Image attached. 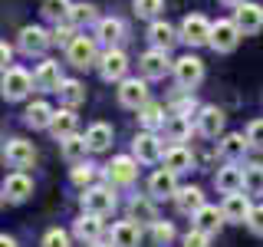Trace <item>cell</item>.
Returning <instances> with one entry per match:
<instances>
[{
    "mask_svg": "<svg viewBox=\"0 0 263 247\" xmlns=\"http://www.w3.org/2000/svg\"><path fill=\"white\" fill-rule=\"evenodd\" d=\"M36 86L33 76L27 69H20V66H10V69H4V99H10V102H20V99H27V93Z\"/></svg>",
    "mask_w": 263,
    "mask_h": 247,
    "instance_id": "1",
    "label": "cell"
},
{
    "mask_svg": "<svg viewBox=\"0 0 263 247\" xmlns=\"http://www.w3.org/2000/svg\"><path fill=\"white\" fill-rule=\"evenodd\" d=\"M211 30H214V23H208L201 13H191L181 23V40L187 46H204V43H211Z\"/></svg>",
    "mask_w": 263,
    "mask_h": 247,
    "instance_id": "2",
    "label": "cell"
},
{
    "mask_svg": "<svg viewBox=\"0 0 263 247\" xmlns=\"http://www.w3.org/2000/svg\"><path fill=\"white\" fill-rule=\"evenodd\" d=\"M175 79L181 89H194L197 82L204 79V63L197 60V56H181V60H175Z\"/></svg>",
    "mask_w": 263,
    "mask_h": 247,
    "instance_id": "3",
    "label": "cell"
},
{
    "mask_svg": "<svg viewBox=\"0 0 263 247\" xmlns=\"http://www.w3.org/2000/svg\"><path fill=\"white\" fill-rule=\"evenodd\" d=\"M240 43V27H237L234 20H217L211 30V46L217 49V53H230V49H237Z\"/></svg>",
    "mask_w": 263,
    "mask_h": 247,
    "instance_id": "4",
    "label": "cell"
},
{
    "mask_svg": "<svg viewBox=\"0 0 263 247\" xmlns=\"http://www.w3.org/2000/svg\"><path fill=\"white\" fill-rule=\"evenodd\" d=\"M82 208H86V214H109L115 208V195L112 188L105 185H96V188H86V195H82Z\"/></svg>",
    "mask_w": 263,
    "mask_h": 247,
    "instance_id": "5",
    "label": "cell"
},
{
    "mask_svg": "<svg viewBox=\"0 0 263 247\" xmlns=\"http://www.w3.org/2000/svg\"><path fill=\"white\" fill-rule=\"evenodd\" d=\"M128 73V56L122 53V49H109V53L99 60V76L105 82H122Z\"/></svg>",
    "mask_w": 263,
    "mask_h": 247,
    "instance_id": "6",
    "label": "cell"
},
{
    "mask_svg": "<svg viewBox=\"0 0 263 247\" xmlns=\"http://www.w3.org/2000/svg\"><path fill=\"white\" fill-rule=\"evenodd\" d=\"M220 211H224V221H230V224H247V218H250L253 204H250V195H227L224 204H220Z\"/></svg>",
    "mask_w": 263,
    "mask_h": 247,
    "instance_id": "7",
    "label": "cell"
},
{
    "mask_svg": "<svg viewBox=\"0 0 263 247\" xmlns=\"http://www.w3.org/2000/svg\"><path fill=\"white\" fill-rule=\"evenodd\" d=\"M4 158L13 165V168H30L33 162H36V148H33V142H27V138H10V142L4 145Z\"/></svg>",
    "mask_w": 263,
    "mask_h": 247,
    "instance_id": "8",
    "label": "cell"
},
{
    "mask_svg": "<svg viewBox=\"0 0 263 247\" xmlns=\"http://www.w3.org/2000/svg\"><path fill=\"white\" fill-rule=\"evenodd\" d=\"M119 102L125 105V109H142V105H148L145 79H122L119 82Z\"/></svg>",
    "mask_w": 263,
    "mask_h": 247,
    "instance_id": "9",
    "label": "cell"
},
{
    "mask_svg": "<svg viewBox=\"0 0 263 247\" xmlns=\"http://www.w3.org/2000/svg\"><path fill=\"white\" fill-rule=\"evenodd\" d=\"M132 148H135V158L138 162H148V165H152V162H161L164 152H168V148H161V138L155 135V132H142Z\"/></svg>",
    "mask_w": 263,
    "mask_h": 247,
    "instance_id": "10",
    "label": "cell"
},
{
    "mask_svg": "<svg viewBox=\"0 0 263 247\" xmlns=\"http://www.w3.org/2000/svg\"><path fill=\"white\" fill-rule=\"evenodd\" d=\"M30 195H33V181L23 175V171L7 175V181H4V201L7 204H20V201H27Z\"/></svg>",
    "mask_w": 263,
    "mask_h": 247,
    "instance_id": "11",
    "label": "cell"
},
{
    "mask_svg": "<svg viewBox=\"0 0 263 247\" xmlns=\"http://www.w3.org/2000/svg\"><path fill=\"white\" fill-rule=\"evenodd\" d=\"M66 53H69V63L72 66L86 69V66L96 63V40L92 37H76L69 46H66Z\"/></svg>",
    "mask_w": 263,
    "mask_h": 247,
    "instance_id": "12",
    "label": "cell"
},
{
    "mask_svg": "<svg viewBox=\"0 0 263 247\" xmlns=\"http://www.w3.org/2000/svg\"><path fill=\"white\" fill-rule=\"evenodd\" d=\"M105 175H109L112 185H132L138 175V158H128V155H119V158H112V165L105 168Z\"/></svg>",
    "mask_w": 263,
    "mask_h": 247,
    "instance_id": "13",
    "label": "cell"
},
{
    "mask_svg": "<svg viewBox=\"0 0 263 247\" xmlns=\"http://www.w3.org/2000/svg\"><path fill=\"white\" fill-rule=\"evenodd\" d=\"M33 82H36V89H43V93H60V86H63L60 63H56V60L40 63V69L33 73Z\"/></svg>",
    "mask_w": 263,
    "mask_h": 247,
    "instance_id": "14",
    "label": "cell"
},
{
    "mask_svg": "<svg viewBox=\"0 0 263 247\" xmlns=\"http://www.w3.org/2000/svg\"><path fill=\"white\" fill-rule=\"evenodd\" d=\"M168 69H175V63L168 60V49H148L142 56V73L145 79H161Z\"/></svg>",
    "mask_w": 263,
    "mask_h": 247,
    "instance_id": "15",
    "label": "cell"
},
{
    "mask_svg": "<svg viewBox=\"0 0 263 247\" xmlns=\"http://www.w3.org/2000/svg\"><path fill=\"white\" fill-rule=\"evenodd\" d=\"M234 23L240 27V33H257L263 30V7L260 4H240L237 7V13H234Z\"/></svg>",
    "mask_w": 263,
    "mask_h": 247,
    "instance_id": "16",
    "label": "cell"
},
{
    "mask_svg": "<svg viewBox=\"0 0 263 247\" xmlns=\"http://www.w3.org/2000/svg\"><path fill=\"white\" fill-rule=\"evenodd\" d=\"M220 129H224V112H220L217 105H204V109L197 112V132H201L204 138H217Z\"/></svg>",
    "mask_w": 263,
    "mask_h": 247,
    "instance_id": "17",
    "label": "cell"
},
{
    "mask_svg": "<svg viewBox=\"0 0 263 247\" xmlns=\"http://www.w3.org/2000/svg\"><path fill=\"white\" fill-rule=\"evenodd\" d=\"M49 43H53V37H49L43 27H23V30H20V49H23L27 56L43 53Z\"/></svg>",
    "mask_w": 263,
    "mask_h": 247,
    "instance_id": "18",
    "label": "cell"
},
{
    "mask_svg": "<svg viewBox=\"0 0 263 247\" xmlns=\"http://www.w3.org/2000/svg\"><path fill=\"white\" fill-rule=\"evenodd\" d=\"M72 234L82 244H99V237H102V218L99 214H82L76 224H72Z\"/></svg>",
    "mask_w": 263,
    "mask_h": 247,
    "instance_id": "19",
    "label": "cell"
},
{
    "mask_svg": "<svg viewBox=\"0 0 263 247\" xmlns=\"http://www.w3.org/2000/svg\"><path fill=\"white\" fill-rule=\"evenodd\" d=\"M148 191H152V198H175L178 195V175L168 168H158L152 175V181H148Z\"/></svg>",
    "mask_w": 263,
    "mask_h": 247,
    "instance_id": "20",
    "label": "cell"
},
{
    "mask_svg": "<svg viewBox=\"0 0 263 247\" xmlns=\"http://www.w3.org/2000/svg\"><path fill=\"white\" fill-rule=\"evenodd\" d=\"M214 185H217L224 195L243 191V168H237V165H224V168H217V175H214Z\"/></svg>",
    "mask_w": 263,
    "mask_h": 247,
    "instance_id": "21",
    "label": "cell"
},
{
    "mask_svg": "<svg viewBox=\"0 0 263 247\" xmlns=\"http://www.w3.org/2000/svg\"><path fill=\"white\" fill-rule=\"evenodd\" d=\"M148 40L155 43V49H171L181 40V33H175V27L164 20H155L152 27H148Z\"/></svg>",
    "mask_w": 263,
    "mask_h": 247,
    "instance_id": "22",
    "label": "cell"
},
{
    "mask_svg": "<svg viewBox=\"0 0 263 247\" xmlns=\"http://www.w3.org/2000/svg\"><path fill=\"white\" fill-rule=\"evenodd\" d=\"M142 241V227L135 221H119L112 227V247H138Z\"/></svg>",
    "mask_w": 263,
    "mask_h": 247,
    "instance_id": "23",
    "label": "cell"
},
{
    "mask_svg": "<svg viewBox=\"0 0 263 247\" xmlns=\"http://www.w3.org/2000/svg\"><path fill=\"white\" fill-rule=\"evenodd\" d=\"M175 204H178V211H181V214H197V211L204 208V191H201V188H194V185L178 188Z\"/></svg>",
    "mask_w": 263,
    "mask_h": 247,
    "instance_id": "24",
    "label": "cell"
},
{
    "mask_svg": "<svg viewBox=\"0 0 263 247\" xmlns=\"http://www.w3.org/2000/svg\"><path fill=\"white\" fill-rule=\"evenodd\" d=\"M164 168L168 171H175V175H181V171H187L194 165V155H191V148H184V145H171L168 152H164Z\"/></svg>",
    "mask_w": 263,
    "mask_h": 247,
    "instance_id": "25",
    "label": "cell"
},
{
    "mask_svg": "<svg viewBox=\"0 0 263 247\" xmlns=\"http://www.w3.org/2000/svg\"><path fill=\"white\" fill-rule=\"evenodd\" d=\"M128 214H132L128 221H135V224H158L161 221L158 211H155V204H152V198H132Z\"/></svg>",
    "mask_w": 263,
    "mask_h": 247,
    "instance_id": "26",
    "label": "cell"
},
{
    "mask_svg": "<svg viewBox=\"0 0 263 247\" xmlns=\"http://www.w3.org/2000/svg\"><path fill=\"white\" fill-rule=\"evenodd\" d=\"M220 224H224V211L211 208V204H204V208L194 214V231H204V234H217Z\"/></svg>",
    "mask_w": 263,
    "mask_h": 247,
    "instance_id": "27",
    "label": "cell"
},
{
    "mask_svg": "<svg viewBox=\"0 0 263 247\" xmlns=\"http://www.w3.org/2000/svg\"><path fill=\"white\" fill-rule=\"evenodd\" d=\"M27 126L30 129H49L53 126V119H56V112H53V105H46V102H33L27 105Z\"/></svg>",
    "mask_w": 263,
    "mask_h": 247,
    "instance_id": "28",
    "label": "cell"
},
{
    "mask_svg": "<svg viewBox=\"0 0 263 247\" xmlns=\"http://www.w3.org/2000/svg\"><path fill=\"white\" fill-rule=\"evenodd\" d=\"M60 148H63V158L69 162V165H79L82 158H86V152H92V148H89V142H86V135H69V138H63Z\"/></svg>",
    "mask_w": 263,
    "mask_h": 247,
    "instance_id": "29",
    "label": "cell"
},
{
    "mask_svg": "<svg viewBox=\"0 0 263 247\" xmlns=\"http://www.w3.org/2000/svg\"><path fill=\"white\" fill-rule=\"evenodd\" d=\"M96 37L102 40V43H109V49H112V46L119 43L122 37H125V23H122V20H115V16H105V20H99Z\"/></svg>",
    "mask_w": 263,
    "mask_h": 247,
    "instance_id": "30",
    "label": "cell"
},
{
    "mask_svg": "<svg viewBox=\"0 0 263 247\" xmlns=\"http://www.w3.org/2000/svg\"><path fill=\"white\" fill-rule=\"evenodd\" d=\"M60 99H63L66 109H76V105L86 102V86H82L79 79H63V86H60Z\"/></svg>",
    "mask_w": 263,
    "mask_h": 247,
    "instance_id": "31",
    "label": "cell"
},
{
    "mask_svg": "<svg viewBox=\"0 0 263 247\" xmlns=\"http://www.w3.org/2000/svg\"><path fill=\"white\" fill-rule=\"evenodd\" d=\"M247 148H250L247 135H240V132H230V135H224V142H220V155H224L227 162H237V158H243Z\"/></svg>",
    "mask_w": 263,
    "mask_h": 247,
    "instance_id": "32",
    "label": "cell"
},
{
    "mask_svg": "<svg viewBox=\"0 0 263 247\" xmlns=\"http://www.w3.org/2000/svg\"><path fill=\"white\" fill-rule=\"evenodd\" d=\"M49 132H53L60 142L69 138V135H76V112H72V109H60L56 119H53V126H49Z\"/></svg>",
    "mask_w": 263,
    "mask_h": 247,
    "instance_id": "33",
    "label": "cell"
},
{
    "mask_svg": "<svg viewBox=\"0 0 263 247\" xmlns=\"http://www.w3.org/2000/svg\"><path fill=\"white\" fill-rule=\"evenodd\" d=\"M86 142H89V148H92V152H105V148L112 145V126H105V122H96V126H89Z\"/></svg>",
    "mask_w": 263,
    "mask_h": 247,
    "instance_id": "34",
    "label": "cell"
},
{
    "mask_svg": "<svg viewBox=\"0 0 263 247\" xmlns=\"http://www.w3.org/2000/svg\"><path fill=\"white\" fill-rule=\"evenodd\" d=\"M243 191L247 195H263V165H247L243 168Z\"/></svg>",
    "mask_w": 263,
    "mask_h": 247,
    "instance_id": "35",
    "label": "cell"
},
{
    "mask_svg": "<svg viewBox=\"0 0 263 247\" xmlns=\"http://www.w3.org/2000/svg\"><path fill=\"white\" fill-rule=\"evenodd\" d=\"M138 122H142L145 129H158V126H164V109L158 102H148V105L138 109Z\"/></svg>",
    "mask_w": 263,
    "mask_h": 247,
    "instance_id": "36",
    "label": "cell"
},
{
    "mask_svg": "<svg viewBox=\"0 0 263 247\" xmlns=\"http://www.w3.org/2000/svg\"><path fill=\"white\" fill-rule=\"evenodd\" d=\"M164 129H168V135H171V142H184V138L187 135H191V122H187V115H171V119H168V126H164Z\"/></svg>",
    "mask_w": 263,
    "mask_h": 247,
    "instance_id": "37",
    "label": "cell"
},
{
    "mask_svg": "<svg viewBox=\"0 0 263 247\" xmlns=\"http://www.w3.org/2000/svg\"><path fill=\"white\" fill-rule=\"evenodd\" d=\"M69 10H72V4L69 0H43V16L46 20H69Z\"/></svg>",
    "mask_w": 263,
    "mask_h": 247,
    "instance_id": "38",
    "label": "cell"
},
{
    "mask_svg": "<svg viewBox=\"0 0 263 247\" xmlns=\"http://www.w3.org/2000/svg\"><path fill=\"white\" fill-rule=\"evenodd\" d=\"M175 241V224L171 221H158V224H152V244L155 247H168Z\"/></svg>",
    "mask_w": 263,
    "mask_h": 247,
    "instance_id": "39",
    "label": "cell"
},
{
    "mask_svg": "<svg viewBox=\"0 0 263 247\" xmlns=\"http://www.w3.org/2000/svg\"><path fill=\"white\" fill-rule=\"evenodd\" d=\"M92 20H96V7L92 4H72V10H69L72 27H82V23H92Z\"/></svg>",
    "mask_w": 263,
    "mask_h": 247,
    "instance_id": "40",
    "label": "cell"
},
{
    "mask_svg": "<svg viewBox=\"0 0 263 247\" xmlns=\"http://www.w3.org/2000/svg\"><path fill=\"white\" fill-rule=\"evenodd\" d=\"M135 10H138V16H148V20H155V16L164 10V0H135Z\"/></svg>",
    "mask_w": 263,
    "mask_h": 247,
    "instance_id": "41",
    "label": "cell"
},
{
    "mask_svg": "<svg viewBox=\"0 0 263 247\" xmlns=\"http://www.w3.org/2000/svg\"><path fill=\"white\" fill-rule=\"evenodd\" d=\"M247 142H250V148L263 152V119H253L250 126H247Z\"/></svg>",
    "mask_w": 263,
    "mask_h": 247,
    "instance_id": "42",
    "label": "cell"
},
{
    "mask_svg": "<svg viewBox=\"0 0 263 247\" xmlns=\"http://www.w3.org/2000/svg\"><path fill=\"white\" fill-rule=\"evenodd\" d=\"M40 247H69V234L60 231V227H53V231L43 234V244H40Z\"/></svg>",
    "mask_w": 263,
    "mask_h": 247,
    "instance_id": "43",
    "label": "cell"
},
{
    "mask_svg": "<svg viewBox=\"0 0 263 247\" xmlns=\"http://www.w3.org/2000/svg\"><path fill=\"white\" fill-rule=\"evenodd\" d=\"M92 165H76V168H72V185L76 188H89V181H92Z\"/></svg>",
    "mask_w": 263,
    "mask_h": 247,
    "instance_id": "44",
    "label": "cell"
},
{
    "mask_svg": "<svg viewBox=\"0 0 263 247\" xmlns=\"http://www.w3.org/2000/svg\"><path fill=\"white\" fill-rule=\"evenodd\" d=\"M72 40H76V37H72V23L66 20L63 27H60V23H56V30H53V43H60V46H69Z\"/></svg>",
    "mask_w": 263,
    "mask_h": 247,
    "instance_id": "45",
    "label": "cell"
},
{
    "mask_svg": "<svg viewBox=\"0 0 263 247\" xmlns=\"http://www.w3.org/2000/svg\"><path fill=\"white\" fill-rule=\"evenodd\" d=\"M247 227H250L257 237H263V204H253L250 218H247Z\"/></svg>",
    "mask_w": 263,
    "mask_h": 247,
    "instance_id": "46",
    "label": "cell"
},
{
    "mask_svg": "<svg viewBox=\"0 0 263 247\" xmlns=\"http://www.w3.org/2000/svg\"><path fill=\"white\" fill-rule=\"evenodd\" d=\"M208 237H211V234H204V231H187L184 247H208Z\"/></svg>",
    "mask_w": 263,
    "mask_h": 247,
    "instance_id": "47",
    "label": "cell"
},
{
    "mask_svg": "<svg viewBox=\"0 0 263 247\" xmlns=\"http://www.w3.org/2000/svg\"><path fill=\"white\" fill-rule=\"evenodd\" d=\"M0 56H4V69H10L7 63H10V56H13V46H10V43H4V46H0Z\"/></svg>",
    "mask_w": 263,
    "mask_h": 247,
    "instance_id": "48",
    "label": "cell"
},
{
    "mask_svg": "<svg viewBox=\"0 0 263 247\" xmlns=\"http://www.w3.org/2000/svg\"><path fill=\"white\" fill-rule=\"evenodd\" d=\"M0 247H16V241H13V237H7V234H4V237H0Z\"/></svg>",
    "mask_w": 263,
    "mask_h": 247,
    "instance_id": "49",
    "label": "cell"
},
{
    "mask_svg": "<svg viewBox=\"0 0 263 247\" xmlns=\"http://www.w3.org/2000/svg\"><path fill=\"white\" fill-rule=\"evenodd\" d=\"M224 7H240V4H247V0H220Z\"/></svg>",
    "mask_w": 263,
    "mask_h": 247,
    "instance_id": "50",
    "label": "cell"
},
{
    "mask_svg": "<svg viewBox=\"0 0 263 247\" xmlns=\"http://www.w3.org/2000/svg\"><path fill=\"white\" fill-rule=\"evenodd\" d=\"M89 247H112V244H102V241H99V244H89Z\"/></svg>",
    "mask_w": 263,
    "mask_h": 247,
    "instance_id": "51",
    "label": "cell"
}]
</instances>
